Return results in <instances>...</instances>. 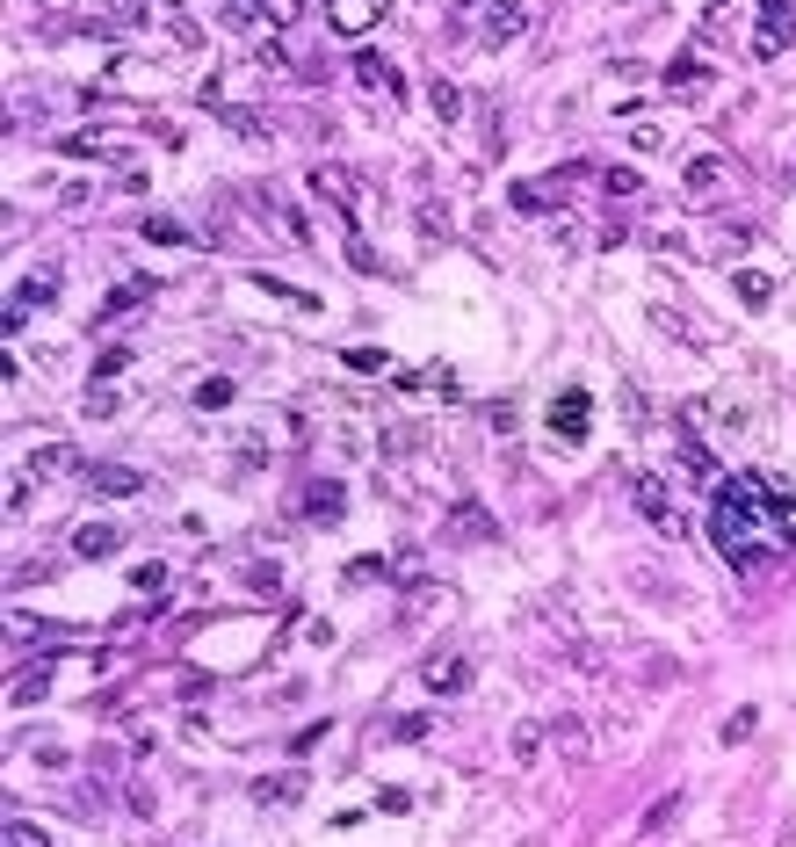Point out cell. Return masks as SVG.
<instances>
[{
  "label": "cell",
  "instance_id": "d6986e66",
  "mask_svg": "<svg viewBox=\"0 0 796 847\" xmlns=\"http://www.w3.org/2000/svg\"><path fill=\"white\" fill-rule=\"evenodd\" d=\"M355 80H362V87H391V95H398V87H406V80H398V73L384 66L377 51H362V58H355Z\"/></svg>",
  "mask_w": 796,
  "mask_h": 847
},
{
  "label": "cell",
  "instance_id": "6da1fadb",
  "mask_svg": "<svg viewBox=\"0 0 796 847\" xmlns=\"http://www.w3.org/2000/svg\"><path fill=\"white\" fill-rule=\"evenodd\" d=\"M710 493H717V500H710V536H717V551L739 565V572H753L760 558H768V543H775L768 529H760V514H768V507H760L753 478H717Z\"/></svg>",
  "mask_w": 796,
  "mask_h": 847
},
{
  "label": "cell",
  "instance_id": "7c38bea8",
  "mask_svg": "<svg viewBox=\"0 0 796 847\" xmlns=\"http://www.w3.org/2000/svg\"><path fill=\"white\" fill-rule=\"evenodd\" d=\"M753 493H760V507L768 514H782V522H796V486L782 471H753Z\"/></svg>",
  "mask_w": 796,
  "mask_h": 847
},
{
  "label": "cell",
  "instance_id": "5b68a950",
  "mask_svg": "<svg viewBox=\"0 0 796 847\" xmlns=\"http://www.w3.org/2000/svg\"><path fill=\"white\" fill-rule=\"evenodd\" d=\"M442 536H449V543H456V536H464V543H500V522H493V514H485L478 500H456Z\"/></svg>",
  "mask_w": 796,
  "mask_h": 847
},
{
  "label": "cell",
  "instance_id": "d590c367",
  "mask_svg": "<svg viewBox=\"0 0 796 847\" xmlns=\"http://www.w3.org/2000/svg\"><path fill=\"white\" fill-rule=\"evenodd\" d=\"M348 370H362V377H377V370H391V362H384L377 348H348Z\"/></svg>",
  "mask_w": 796,
  "mask_h": 847
},
{
  "label": "cell",
  "instance_id": "e575fe53",
  "mask_svg": "<svg viewBox=\"0 0 796 847\" xmlns=\"http://www.w3.org/2000/svg\"><path fill=\"white\" fill-rule=\"evenodd\" d=\"M312 189H319L326 203H341V210H348V196H341V174H333V167H312Z\"/></svg>",
  "mask_w": 796,
  "mask_h": 847
},
{
  "label": "cell",
  "instance_id": "f546056e",
  "mask_svg": "<svg viewBox=\"0 0 796 847\" xmlns=\"http://www.w3.org/2000/svg\"><path fill=\"white\" fill-rule=\"evenodd\" d=\"M695 87H702V66L695 58H673L666 66V95H695Z\"/></svg>",
  "mask_w": 796,
  "mask_h": 847
},
{
  "label": "cell",
  "instance_id": "5bb4252c",
  "mask_svg": "<svg viewBox=\"0 0 796 847\" xmlns=\"http://www.w3.org/2000/svg\"><path fill=\"white\" fill-rule=\"evenodd\" d=\"M420 681H427V688H449V695H456V688L471 681V659H456V652H442V659H427V667H420Z\"/></svg>",
  "mask_w": 796,
  "mask_h": 847
},
{
  "label": "cell",
  "instance_id": "1f68e13d",
  "mask_svg": "<svg viewBox=\"0 0 796 847\" xmlns=\"http://www.w3.org/2000/svg\"><path fill=\"white\" fill-rule=\"evenodd\" d=\"M196 406H203V413L232 406V377H210V384H196Z\"/></svg>",
  "mask_w": 796,
  "mask_h": 847
},
{
  "label": "cell",
  "instance_id": "60d3db41",
  "mask_svg": "<svg viewBox=\"0 0 796 847\" xmlns=\"http://www.w3.org/2000/svg\"><path fill=\"white\" fill-rule=\"evenodd\" d=\"M8 840H15V847H37V840H44V826H29V819H8Z\"/></svg>",
  "mask_w": 796,
  "mask_h": 847
},
{
  "label": "cell",
  "instance_id": "8992f818",
  "mask_svg": "<svg viewBox=\"0 0 796 847\" xmlns=\"http://www.w3.org/2000/svg\"><path fill=\"white\" fill-rule=\"evenodd\" d=\"M51 297H58V268H44V276H29V283H15V297H8V334H15V326L29 319V312H51Z\"/></svg>",
  "mask_w": 796,
  "mask_h": 847
},
{
  "label": "cell",
  "instance_id": "603a6c76",
  "mask_svg": "<svg viewBox=\"0 0 796 847\" xmlns=\"http://www.w3.org/2000/svg\"><path fill=\"white\" fill-rule=\"evenodd\" d=\"M550 746L558 753H587V724L579 717H550Z\"/></svg>",
  "mask_w": 796,
  "mask_h": 847
},
{
  "label": "cell",
  "instance_id": "ba28073f",
  "mask_svg": "<svg viewBox=\"0 0 796 847\" xmlns=\"http://www.w3.org/2000/svg\"><path fill=\"white\" fill-rule=\"evenodd\" d=\"M348 514V493L333 486V478H312V486H304V522H319V529H333Z\"/></svg>",
  "mask_w": 796,
  "mask_h": 847
},
{
  "label": "cell",
  "instance_id": "4fadbf2b",
  "mask_svg": "<svg viewBox=\"0 0 796 847\" xmlns=\"http://www.w3.org/2000/svg\"><path fill=\"white\" fill-rule=\"evenodd\" d=\"M116 551H124V529H109V522H87L73 536V558H116Z\"/></svg>",
  "mask_w": 796,
  "mask_h": 847
},
{
  "label": "cell",
  "instance_id": "7402d4cb",
  "mask_svg": "<svg viewBox=\"0 0 796 847\" xmlns=\"http://www.w3.org/2000/svg\"><path fill=\"white\" fill-rule=\"evenodd\" d=\"M427 109H435L442 124H456V116H464V87H449V80H435V87H427Z\"/></svg>",
  "mask_w": 796,
  "mask_h": 847
},
{
  "label": "cell",
  "instance_id": "ac0fdd59",
  "mask_svg": "<svg viewBox=\"0 0 796 847\" xmlns=\"http://www.w3.org/2000/svg\"><path fill=\"white\" fill-rule=\"evenodd\" d=\"M543 739H550V724H514V761L536 768L543 761Z\"/></svg>",
  "mask_w": 796,
  "mask_h": 847
},
{
  "label": "cell",
  "instance_id": "f1b7e54d",
  "mask_svg": "<svg viewBox=\"0 0 796 847\" xmlns=\"http://www.w3.org/2000/svg\"><path fill=\"white\" fill-rule=\"evenodd\" d=\"M326 22L341 29V37H362V29H370V22H384V8H333Z\"/></svg>",
  "mask_w": 796,
  "mask_h": 847
},
{
  "label": "cell",
  "instance_id": "cb8c5ba5",
  "mask_svg": "<svg viewBox=\"0 0 796 847\" xmlns=\"http://www.w3.org/2000/svg\"><path fill=\"white\" fill-rule=\"evenodd\" d=\"M731 290H739L746 305H768V297H775V276H760V268H739V276H731Z\"/></svg>",
  "mask_w": 796,
  "mask_h": 847
},
{
  "label": "cell",
  "instance_id": "52a82bcc",
  "mask_svg": "<svg viewBox=\"0 0 796 847\" xmlns=\"http://www.w3.org/2000/svg\"><path fill=\"white\" fill-rule=\"evenodd\" d=\"M80 478H87V493H102V500H131V493H145V478H138L131 464H87Z\"/></svg>",
  "mask_w": 796,
  "mask_h": 847
},
{
  "label": "cell",
  "instance_id": "d4e9b609",
  "mask_svg": "<svg viewBox=\"0 0 796 847\" xmlns=\"http://www.w3.org/2000/svg\"><path fill=\"white\" fill-rule=\"evenodd\" d=\"M377 580H391V558H355L341 572V587H377Z\"/></svg>",
  "mask_w": 796,
  "mask_h": 847
},
{
  "label": "cell",
  "instance_id": "2e32d148",
  "mask_svg": "<svg viewBox=\"0 0 796 847\" xmlns=\"http://www.w3.org/2000/svg\"><path fill=\"white\" fill-rule=\"evenodd\" d=\"M145 297H152V276H131V283H116V290L102 297V319H124L131 305H145Z\"/></svg>",
  "mask_w": 796,
  "mask_h": 847
},
{
  "label": "cell",
  "instance_id": "836d02e7",
  "mask_svg": "<svg viewBox=\"0 0 796 847\" xmlns=\"http://www.w3.org/2000/svg\"><path fill=\"white\" fill-rule=\"evenodd\" d=\"M507 196H514V210H550V203H558L550 189H536V181H522V189H507Z\"/></svg>",
  "mask_w": 796,
  "mask_h": 847
},
{
  "label": "cell",
  "instance_id": "30bf717a",
  "mask_svg": "<svg viewBox=\"0 0 796 847\" xmlns=\"http://www.w3.org/2000/svg\"><path fill=\"white\" fill-rule=\"evenodd\" d=\"M232 464H239V471H261V464H268V420L232 428Z\"/></svg>",
  "mask_w": 796,
  "mask_h": 847
},
{
  "label": "cell",
  "instance_id": "f35d334b",
  "mask_svg": "<svg viewBox=\"0 0 796 847\" xmlns=\"http://www.w3.org/2000/svg\"><path fill=\"white\" fill-rule=\"evenodd\" d=\"M485 428H493V435H514V406L493 399V406H485Z\"/></svg>",
  "mask_w": 796,
  "mask_h": 847
},
{
  "label": "cell",
  "instance_id": "83f0119b",
  "mask_svg": "<svg viewBox=\"0 0 796 847\" xmlns=\"http://www.w3.org/2000/svg\"><path fill=\"white\" fill-rule=\"evenodd\" d=\"M681 181H688V196H710L717 181H724V160H688V174H681Z\"/></svg>",
  "mask_w": 796,
  "mask_h": 847
},
{
  "label": "cell",
  "instance_id": "ab89813d",
  "mask_svg": "<svg viewBox=\"0 0 796 847\" xmlns=\"http://www.w3.org/2000/svg\"><path fill=\"white\" fill-rule=\"evenodd\" d=\"M384 732H391V739H427V717H391Z\"/></svg>",
  "mask_w": 796,
  "mask_h": 847
},
{
  "label": "cell",
  "instance_id": "3957f363",
  "mask_svg": "<svg viewBox=\"0 0 796 847\" xmlns=\"http://www.w3.org/2000/svg\"><path fill=\"white\" fill-rule=\"evenodd\" d=\"M789 44H796V8H789V0H768V8H760V29H753V51L782 58Z\"/></svg>",
  "mask_w": 796,
  "mask_h": 847
},
{
  "label": "cell",
  "instance_id": "277c9868",
  "mask_svg": "<svg viewBox=\"0 0 796 847\" xmlns=\"http://www.w3.org/2000/svg\"><path fill=\"white\" fill-rule=\"evenodd\" d=\"M630 500L645 507V514H652V522H659L666 536L681 529V507H673V493H666V478H652V471H637V478H630Z\"/></svg>",
  "mask_w": 796,
  "mask_h": 847
},
{
  "label": "cell",
  "instance_id": "8fae6325",
  "mask_svg": "<svg viewBox=\"0 0 796 847\" xmlns=\"http://www.w3.org/2000/svg\"><path fill=\"white\" fill-rule=\"evenodd\" d=\"M73 471H87L73 442H44L37 457H29V478H73Z\"/></svg>",
  "mask_w": 796,
  "mask_h": 847
},
{
  "label": "cell",
  "instance_id": "44dd1931",
  "mask_svg": "<svg viewBox=\"0 0 796 847\" xmlns=\"http://www.w3.org/2000/svg\"><path fill=\"white\" fill-rule=\"evenodd\" d=\"M304 797V775H275V782H254V804H297Z\"/></svg>",
  "mask_w": 796,
  "mask_h": 847
},
{
  "label": "cell",
  "instance_id": "4dcf8cb0",
  "mask_svg": "<svg viewBox=\"0 0 796 847\" xmlns=\"http://www.w3.org/2000/svg\"><path fill=\"white\" fill-rule=\"evenodd\" d=\"M145 239L152 247H189V232H181L174 218H145Z\"/></svg>",
  "mask_w": 796,
  "mask_h": 847
},
{
  "label": "cell",
  "instance_id": "e0dca14e",
  "mask_svg": "<svg viewBox=\"0 0 796 847\" xmlns=\"http://www.w3.org/2000/svg\"><path fill=\"white\" fill-rule=\"evenodd\" d=\"M218 22H225V29H239V37H247V29L275 22V8H247V0H225V8H218Z\"/></svg>",
  "mask_w": 796,
  "mask_h": 847
},
{
  "label": "cell",
  "instance_id": "ffe728a7",
  "mask_svg": "<svg viewBox=\"0 0 796 847\" xmlns=\"http://www.w3.org/2000/svg\"><path fill=\"white\" fill-rule=\"evenodd\" d=\"M254 290L283 297V305H297V312H319V297H312V290H297V283H283V276H254Z\"/></svg>",
  "mask_w": 796,
  "mask_h": 847
},
{
  "label": "cell",
  "instance_id": "4316f807",
  "mask_svg": "<svg viewBox=\"0 0 796 847\" xmlns=\"http://www.w3.org/2000/svg\"><path fill=\"white\" fill-rule=\"evenodd\" d=\"M753 732H760V710H753V703H739V710L724 717V732H717V739H724V746H739V739H753Z\"/></svg>",
  "mask_w": 796,
  "mask_h": 847
},
{
  "label": "cell",
  "instance_id": "9c48e42d",
  "mask_svg": "<svg viewBox=\"0 0 796 847\" xmlns=\"http://www.w3.org/2000/svg\"><path fill=\"white\" fill-rule=\"evenodd\" d=\"M681 471H688V486H717V457L695 428H681Z\"/></svg>",
  "mask_w": 796,
  "mask_h": 847
},
{
  "label": "cell",
  "instance_id": "d6a6232c",
  "mask_svg": "<svg viewBox=\"0 0 796 847\" xmlns=\"http://www.w3.org/2000/svg\"><path fill=\"white\" fill-rule=\"evenodd\" d=\"M666 819H681V790H673V797H659V804L645 811V826H637V833H645V840H652V833H659Z\"/></svg>",
  "mask_w": 796,
  "mask_h": 847
},
{
  "label": "cell",
  "instance_id": "74e56055",
  "mask_svg": "<svg viewBox=\"0 0 796 847\" xmlns=\"http://www.w3.org/2000/svg\"><path fill=\"white\" fill-rule=\"evenodd\" d=\"M80 406H87V420H102V413H116V391H109V384H95Z\"/></svg>",
  "mask_w": 796,
  "mask_h": 847
},
{
  "label": "cell",
  "instance_id": "7a4b0ae2",
  "mask_svg": "<svg viewBox=\"0 0 796 847\" xmlns=\"http://www.w3.org/2000/svg\"><path fill=\"white\" fill-rule=\"evenodd\" d=\"M587 420H594V391H587V384H565L558 399H550V413H543V428L558 435L565 449H579V442H587Z\"/></svg>",
  "mask_w": 796,
  "mask_h": 847
},
{
  "label": "cell",
  "instance_id": "b9f144b4",
  "mask_svg": "<svg viewBox=\"0 0 796 847\" xmlns=\"http://www.w3.org/2000/svg\"><path fill=\"white\" fill-rule=\"evenodd\" d=\"M95 370H102V377H124V370H131V348H109V355L95 362Z\"/></svg>",
  "mask_w": 796,
  "mask_h": 847
},
{
  "label": "cell",
  "instance_id": "9a60e30c",
  "mask_svg": "<svg viewBox=\"0 0 796 847\" xmlns=\"http://www.w3.org/2000/svg\"><path fill=\"white\" fill-rule=\"evenodd\" d=\"M529 29V8H485V44H514Z\"/></svg>",
  "mask_w": 796,
  "mask_h": 847
},
{
  "label": "cell",
  "instance_id": "8d00e7d4",
  "mask_svg": "<svg viewBox=\"0 0 796 847\" xmlns=\"http://www.w3.org/2000/svg\"><path fill=\"white\" fill-rule=\"evenodd\" d=\"M630 145H637V153H666V131H659V124H637Z\"/></svg>",
  "mask_w": 796,
  "mask_h": 847
},
{
  "label": "cell",
  "instance_id": "484cf974",
  "mask_svg": "<svg viewBox=\"0 0 796 847\" xmlns=\"http://www.w3.org/2000/svg\"><path fill=\"white\" fill-rule=\"evenodd\" d=\"M218 124H225V131H239V138H268V124H261L254 109H239V102H225V109H218Z\"/></svg>",
  "mask_w": 796,
  "mask_h": 847
}]
</instances>
